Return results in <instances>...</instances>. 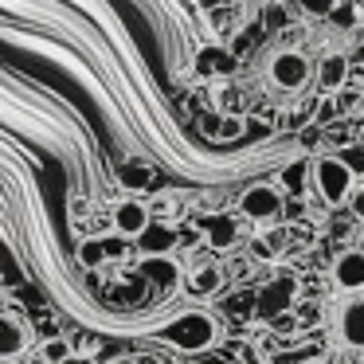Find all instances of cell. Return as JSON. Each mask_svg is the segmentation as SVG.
<instances>
[{"label":"cell","instance_id":"14","mask_svg":"<svg viewBox=\"0 0 364 364\" xmlns=\"http://www.w3.org/2000/svg\"><path fill=\"white\" fill-rule=\"evenodd\" d=\"M79 267H87V270L106 267V247H102V239H98V235H90V239H82V243H79Z\"/></svg>","mask_w":364,"mask_h":364},{"label":"cell","instance_id":"22","mask_svg":"<svg viewBox=\"0 0 364 364\" xmlns=\"http://www.w3.org/2000/svg\"><path fill=\"white\" fill-rule=\"evenodd\" d=\"M63 364H95V360H90V356H82V353H71Z\"/></svg>","mask_w":364,"mask_h":364},{"label":"cell","instance_id":"6","mask_svg":"<svg viewBox=\"0 0 364 364\" xmlns=\"http://www.w3.org/2000/svg\"><path fill=\"white\" fill-rule=\"evenodd\" d=\"M149 223H153L149 204H141V200H134V196L118 200L114 212H110V228H114V235H122V239H137Z\"/></svg>","mask_w":364,"mask_h":364},{"label":"cell","instance_id":"12","mask_svg":"<svg viewBox=\"0 0 364 364\" xmlns=\"http://www.w3.org/2000/svg\"><path fill=\"white\" fill-rule=\"evenodd\" d=\"M141 270L153 278V282H161V286H176V282H181V267H176L168 255H165V259H141Z\"/></svg>","mask_w":364,"mask_h":364},{"label":"cell","instance_id":"17","mask_svg":"<svg viewBox=\"0 0 364 364\" xmlns=\"http://www.w3.org/2000/svg\"><path fill=\"white\" fill-rule=\"evenodd\" d=\"M102 239V247H106V262H118V259H126V251H129V239H122V235H98Z\"/></svg>","mask_w":364,"mask_h":364},{"label":"cell","instance_id":"13","mask_svg":"<svg viewBox=\"0 0 364 364\" xmlns=\"http://www.w3.org/2000/svg\"><path fill=\"white\" fill-rule=\"evenodd\" d=\"M204 228H208V243H212V247H220V251H228V247L235 243V223H231V220H223V215L208 220Z\"/></svg>","mask_w":364,"mask_h":364},{"label":"cell","instance_id":"2","mask_svg":"<svg viewBox=\"0 0 364 364\" xmlns=\"http://www.w3.org/2000/svg\"><path fill=\"white\" fill-rule=\"evenodd\" d=\"M161 341H168L181 353H208L220 341V321L212 314H204V309H188V314H176L161 329Z\"/></svg>","mask_w":364,"mask_h":364},{"label":"cell","instance_id":"15","mask_svg":"<svg viewBox=\"0 0 364 364\" xmlns=\"http://www.w3.org/2000/svg\"><path fill=\"white\" fill-rule=\"evenodd\" d=\"M309 168H314V165H301V161L286 165L282 176H278V181H282V188L286 192H301V188H306V181H309Z\"/></svg>","mask_w":364,"mask_h":364},{"label":"cell","instance_id":"9","mask_svg":"<svg viewBox=\"0 0 364 364\" xmlns=\"http://www.w3.org/2000/svg\"><path fill=\"white\" fill-rule=\"evenodd\" d=\"M28 353V329L20 317L0 314V360H16Z\"/></svg>","mask_w":364,"mask_h":364},{"label":"cell","instance_id":"16","mask_svg":"<svg viewBox=\"0 0 364 364\" xmlns=\"http://www.w3.org/2000/svg\"><path fill=\"white\" fill-rule=\"evenodd\" d=\"M40 356L48 364H63L67 356H71V345H67L63 337H48V341H43V348H40Z\"/></svg>","mask_w":364,"mask_h":364},{"label":"cell","instance_id":"19","mask_svg":"<svg viewBox=\"0 0 364 364\" xmlns=\"http://www.w3.org/2000/svg\"><path fill=\"white\" fill-rule=\"evenodd\" d=\"M341 161H345L348 168H353V173H364V145H348L345 153H337Z\"/></svg>","mask_w":364,"mask_h":364},{"label":"cell","instance_id":"10","mask_svg":"<svg viewBox=\"0 0 364 364\" xmlns=\"http://www.w3.org/2000/svg\"><path fill=\"white\" fill-rule=\"evenodd\" d=\"M184 286H188L196 298H212V294L223 286V270L212 267V262H200V267H192V274L184 278Z\"/></svg>","mask_w":364,"mask_h":364},{"label":"cell","instance_id":"21","mask_svg":"<svg viewBox=\"0 0 364 364\" xmlns=\"http://www.w3.org/2000/svg\"><path fill=\"white\" fill-rule=\"evenodd\" d=\"M196 364H231L228 356H215V353H204V360H196Z\"/></svg>","mask_w":364,"mask_h":364},{"label":"cell","instance_id":"20","mask_svg":"<svg viewBox=\"0 0 364 364\" xmlns=\"http://www.w3.org/2000/svg\"><path fill=\"white\" fill-rule=\"evenodd\" d=\"M348 212L364 223V184H356V188H353V196H348Z\"/></svg>","mask_w":364,"mask_h":364},{"label":"cell","instance_id":"23","mask_svg":"<svg viewBox=\"0 0 364 364\" xmlns=\"http://www.w3.org/2000/svg\"><path fill=\"white\" fill-rule=\"evenodd\" d=\"M28 364H48V360H43V356H32V360H28Z\"/></svg>","mask_w":364,"mask_h":364},{"label":"cell","instance_id":"3","mask_svg":"<svg viewBox=\"0 0 364 364\" xmlns=\"http://www.w3.org/2000/svg\"><path fill=\"white\" fill-rule=\"evenodd\" d=\"M309 181H314L317 196H321L329 208L333 204H348V196H353V188H356V173L341 157H317L314 168H309Z\"/></svg>","mask_w":364,"mask_h":364},{"label":"cell","instance_id":"5","mask_svg":"<svg viewBox=\"0 0 364 364\" xmlns=\"http://www.w3.org/2000/svg\"><path fill=\"white\" fill-rule=\"evenodd\" d=\"M239 215L251 223H274L282 215V188H274V184H251L239 196Z\"/></svg>","mask_w":364,"mask_h":364},{"label":"cell","instance_id":"8","mask_svg":"<svg viewBox=\"0 0 364 364\" xmlns=\"http://www.w3.org/2000/svg\"><path fill=\"white\" fill-rule=\"evenodd\" d=\"M134 243H137V251H141V259H165V255H173V251H176L181 235H176V228H173V223L153 220L149 228H145L141 235L134 239Z\"/></svg>","mask_w":364,"mask_h":364},{"label":"cell","instance_id":"1","mask_svg":"<svg viewBox=\"0 0 364 364\" xmlns=\"http://www.w3.org/2000/svg\"><path fill=\"white\" fill-rule=\"evenodd\" d=\"M325 333L345 353H364V294H333L325 301Z\"/></svg>","mask_w":364,"mask_h":364},{"label":"cell","instance_id":"7","mask_svg":"<svg viewBox=\"0 0 364 364\" xmlns=\"http://www.w3.org/2000/svg\"><path fill=\"white\" fill-rule=\"evenodd\" d=\"M337 294H364V251H341L329 267Z\"/></svg>","mask_w":364,"mask_h":364},{"label":"cell","instance_id":"4","mask_svg":"<svg viewBox=\"0 0 364 364\" xmlns=\"http://www.w3.org/2000/svg\"><path fill=\"white\" fill-rule=\"evenodd\" d=\"M267 79L274 90H301L314 79V63H309L301 51H278L267 63Z\"/></svg>","mask_w":364,"mask_h":364},{"label":"cell","instance_id":"18","mask_svg":"<svg viewBox=\"0 0 364 364\" xmlns=\"http://www.w3.org/2000/svg\"><path fill=\"white\" fill-rule=\"evenodd\" d=\"M298 4H301V12H306V16H329L341 0H298Z\"/></svg>","mask_w":364,"mask_h":364},{"label":"cell","instance_id":"11","mask_svg":"<svg viewBox=\"0 0 364 364\" xmlns=\"http://www.w3.org/2000/svg\"><path fill=\"white\" fill-rule=\"evenodd\" d=\"M317 79H321L325 90H341L348 79V59L341 55V51H329V55L317 63Z\"/></svg>","mask_w":364,"mask_h":364}]
</instances>
